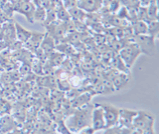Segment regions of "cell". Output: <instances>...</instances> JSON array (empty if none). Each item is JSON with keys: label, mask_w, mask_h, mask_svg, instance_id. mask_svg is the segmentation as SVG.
Instances as JSON below:
<instances>
[{"label": "cell", "mask_w": 159, "mask_h": 134, "mask_svg": "<svg viewBox=\"0 0 159 134\" xmlns=\"http://www.w3.org/2000/svg\"><path fill=\"white\" fill-rule=\"evenodd\" d=\"M93 109V108H92ZM92 117V110L87 111V109L84 107L79 108V111L75 112L73 115L70 116L66 120V126L68 130L73 133H78L82 131L83 129L89 127V120H91Z\"/></svg>", "instance_id": "cell-1"}, {"label": "cell", "mask_w": 159, "mask_h": 134, "mask_svg": "<svg viewBox=\"0 0 159 134\" xmlns=\"http://www.w3.org/2000/svg\"><path fill=\"white\" fill-rule=\"evenodd\" d=\"M142 52L140 50V48L138 47V45L135 42H133V40L126 43L125 45L120 49V51L118 52L119 57L121 58V60L124 62L125 66L128 69H130L134 65V63L137 60V58L140 56Z\"/></svg>", "instance_id": "cell-2"}, {"label": "cell", "mask_w": 159, "mask_h": 134, "mask_svg": "<svg viewBox=\"0 0 159 134\" xmlns=\"http://www.w3.org/2000/svg\"><path fill=\"white\" fill-rule=\"evenodd\" d=\"M133 42H135L143 54L152 56L155 51V39L149 36L148 34L145 35H137L132 37Z\"/></svg>", "instance_id": "cell-3"}, {"label": "cell", "mask_w": 159, "mask_h": 134, "mask_svg": "<svg viewBox=\"0 0 159 134\" xmlns=\"http://www.w3.org/2000/svg\"><path fill=\"white\" fill-rule=\"evenodd\" d=\"M101 105L103 110L104 121H106V128H109V127L117 125L118 117H119V110H120V109L116 108L113 105H111V104H101Z\"/></svg>", "instance_id": "cell-4"}, {"label": "cell", "mask_w": 159, "mask_h": 134, "mask_svg": "<svg viewBox=\"0 0 159 134\" xmlns=\"http://www.w3.org/2000/svg\"><path fill=\"white\" fill-rule=\"evenodd\" d=\"M92 128L93 131H98L102 129H106V121H104L103 110L101 104H96L92 109L91 117Z\"/></svg>", "instance_id": "cell-5"}, {"label": "cell", "mask_w": 159, "mask_h": 134, "mask_svg": "<svg viewBox=\"0 0 159 134\" xmlns=\"http://www.w3.org/2000/svg\"><path fill=\"white\" fill-rule=\"evenodd\" d=\"M45 27L47 28L48 34L51 35L56 44L60 41H64L65 36H66L67 31H66V27H65V23L62 21H54L52 23L48 24V25H45Z\"/></svg>", "instance_id": "cell-6"}, {"label": "cell", "mask_w": 159, "mask_h": 134, "mask_svg": "<svg viewBox=\"0 0 159 134\" xmlns=\"http://www.w3.org/2000/svg\"><path fill=\"white\" fill-rule=\"evenodd\" d=\"M76 6L87 14H93L101 11L103 3L102 0H77Z\"/></svg>", "instance_id": "cell-7"}, {"label": "cell", "mask_w": 159, "mask_h": 134, "mask_svg": "<svg viewBox=\"0 0 159 134\" xmlns=\"http://www.w3.org/2000/svg\"><path fill=\"white\" fill-rule=\"evenodd\" d=\"M36 6L32 1L29 0H24L17 3V5L14 7V11L22 14L29 22H34V12Z\"/></svg>", "instance_id": "cell-8"}, {"label": "cell", "mask_w": 159, "mask_h": 134, "mask_svg": "<svg viewBox=\"0 0 159 134\" xmlns=\"http://www.w3.org/2000/svg\"><path fill=\"white\" fill-rule=\"evenodd\" d=\"M137 115V111L128 110V109H120L119 110L118 123L119 127L121 128H129L133 125V120Z\"/></svg>", "instance_id": "cell-9"}, {"label": "cell", "mask_w": 159, "mask_h": 134, "mask_svg": "<svg viewBox=\"0 0 159 134\" xmlns=\"http://www.w3.org/2000/svg\"><path fill=\"white\" fill-rule=\"evenodd\" d=\"M44 35H45V33L32 32L31 36H30V38L28 39V41L23 44V47L25 49H27L28 51L32 52L35 55V53H36V51L39 49L40 45H41Z\"/></svg>", "instance_id": "cell-10"}, {"label": "cell", "mask_w": 159, "mask_h": 134, "mask_svg": "<svg viewBox=\"0 0 159 134\" xmlns=\"http://www.w3.org/2000/svg\"><path fill=\"white\" fill-rule=\"evenodd\" d=\"M18 127V122L13 116L5 114L0 117V133L6 134L9 133Z\"/></svg>", "instance_id": "cell-11"}, {"label": "cell", "mask_w": 159, "mask_h": 134, "mask_svg": "<svg viewBox=\"0 0 159 134\" xmlns=\"http://www.w3.org/2000/svg\"><path fill=\"white\" fill-rule=\"evenodd\" d=\"M153 123V118L147 114V112H137L136 117L133 120V125L138 129H144L151 126Z\"/></svg>", "instance_id": "cell-12"}, {"label": "cell", "mask_w": 159, "mask_h": 134, "mask_svg": "<svg viewBox=\"0 0 159 134\" xmlns=\"http://www.w3.org/2000/svg\"><path fill=\"white\" fill-rule=\"evenodd\" d=\"M55 48H56V42H55L54 38L51 35H49L48 33H45L44 38H43L42 43H41V45H40L39 49L45 54V55L48 56L51 52L56 50Z\"/></svg>", "instance_id": "cell-13"}, {"label": "cell", "mask_w": 159, "mask_h": 134, "mask_svg": "<svg viewBox=\"0 0 159 134\" xmlns=\"http://www.w3.org/2000/svg\"><path fill=\"white\" fill-rule=\"evenodd\" d=\"M112 85L114 87V90H121V89L125 88L129 82L128 73L118 72L116 76L111 79Z\"/></svg>", "instance_id": "cell-14"}, {"label": "cell", "mask_w": 159, "mask_h": 134, "mask_svg": "<svg viewBox=\"0 0 159 134\" xmlns=\"http://www.w3.org/2000/svg\"><path fill=\"white\" fill-rule=\"evenodd\" d=\"M14 27H15V35H16V40L21 42L22 44L26 43L28 39L30 38L32 34V31H29L28 29L24 28L21 26L18 22H14Z\"/></svg>", "instance_id": "cell-15"}, {"label": "cell", "mask_w": 159, "mask_h": 134, "mask_svg": "<svg viewBox=\"0 0 159 134\" xmlns=\"http://www.w3.org/2000/svg\"><path fill=\"white\" fill-rule=\"evenodd\" d=\"M92 96H93L92 94L88 92H84L81 94V95H78L72 100V106L76 108H82V107L87 106L89 103V101L92 100V98H93Z\"/></svg>", "instance_id": "cell-16"}, {"label": "cell", "mask_w": 159, "mask_h": 134, "mask_svg": "<svg viewBox=\"0 0 159 134\" xmlns=\"http://www.w3.org/2000/svg\"><path fill=\"white\" fill-rule=\"evenodd\" d=\"M131 30L134 36L137 35H145L147 34V22L142 20H135L131 22Z\"/></svg>", "instance_id": "cell-17"}, {"label": "cell", "mask_w": 159, "mask_h": 134, "mask_svg": "<svg viewBox=\"0 0 159 134\" xmlns=\"http://www.w3.org/2000/svg\"><path fill=\"white\" fill-rule=\"evenodd\" d=\"M46 60L51 64L53 67H59L62 65L63 61L65 60V55L59 51H53L47 56Z\"/></svg>", "instance_id": "cell-18"}, {"label": "cell", "mask_w": 159, "mask_h": 134, "mask_svg": "<svg viewBox=\"0 0 159 134\" xmlns=\"http://www.w3.org/2000/svg\"><path fill=\"white\" fill-rule=\"evenodd\" d=\"M158 20V6L157 2L152 1L147 6V23Z\"/></svg>", "instance_id": "cell-19"}, {"label": "cell", "mask_w": 159, "mask_h": 134, "mask_svg": "<svg viewBox=\"0 0 159 134\" xmlns=\"http://www.w3.org/2000/svg\"><path fill=\"white\" fill-rule=\"evenodd\" d=\"M68 12L70 14V16L73 19V20H80V21H84L86 20V17L88 14L86 12H84L83 10H81L80 8H78L77 6L72 7L68 9Z\"/></svg>", "instance_id": "cell-20"}, {"label": "cell", "mask_w": 159, "mask_h": 134, "mask_svg": "<svg viewBox=\"0 0 159 134\" xmlns=\"http://www.w3.org/2000/svg\"><path fill=\"white\" fill-rule=\"evenodd\" d=\"M147 34L149 36L153 37L155 40L158 38V36H159V22H158V20L150 21L147 23Z\"/></svg>", "instance_id": "cell-21"}, {"label": "cell", "mask_w": 159, "mask_h": 134, "mask_svg": "<svg viewBox=\"0 0 159 134\" xmlns=\"http://www.w3.org/2000/svg\"><path fill=\"white\" fill-rule=\"evenodd\" d=\"M31 64V71L35 74H38V75H43L44 70H43V61H41L40 59L37 57H34L32 60Z\"/></svg>", "instance_id": "cell-22"}, {"label": "cell", "mask_w": 159, "mask_h": 134, "mask_svg": "<svg viewBox=\"0 0 159 134\" xmlns=\"http://www.w3.org/2000/svg\"><path fill=\"white\" fill-rule=\"evenodd\" d=\"M47 16V12L43 7H37L34 12V21L44 22Z\"/></svg>", "instance_id": "cell-23"}, {"label": "cell", "mask_w": 159, "mask_h": 134, "mask_svg": "<svg viewBox=\"0 0 159 134\" xmlns=\"http://www.w3.org/2000/svg\"><path fill=\"white\" fill-rule=\"evenodd\" d=\"M56 17H58L59 21H62V22H66L68 20H70V19H72L71 16H70V14L68 12V10L66 8H65L63 5L62 7L59 9V10L57 11L56 13Z\"/></svg>", "instance_id": "cell-24"}, {"label": "cell", "mask_w": 159, "mask_h": 134, "mask_svg": "<svg viewBox=\"0 0 159 134\" xmlns=\"http://www.w3.org/2000/svg\"><path fill=\"white\" fill-rule=\"evenodd\" d=\"M18 72L20 73L21 76H26V75H29V74H31L32 73L31 64L28 62H21V65L19 67Z\"/></svg>", "instance_id": "cell-25"}, {"label": "cell", "mask_w": 159, "mask_h": 134, "mask_svg": "<svg viewBox=\"0 0 159 134\" xmlns=\"http://www.w3.org/2000/svg\"><path fill=\"white\" fill-rule=\"evenodd\" d=\"M121 127L119 126H112L109 128H106V132L103 134H122V130Z\"/></svg>", "instance_id": "cell-26"}, {"label": "cell", "mask_w": 159, "mask_h": 134, "mask_svg": "<svg viewBox=\"0 0 159 134\" xmlns=\"http://www.w3.org/2000/svg\"><path fill=\"white\" fill-rule=\"evenodd\" d=\"M93 40H94V43L98 44V46H102V45H103V44L107 42L106 41V36H104L103 34H102V33L96 34V35H94Z\"/></svg>", "instance_id": "cell-27"}, {"label": "cell", "mask_w": 159, "mask_h": 134, "mask_svg": "<svg viewBox=\"0 0 159 134\" xmlns=\"http://www.w3.org/2000/svg\"><path fill=\"white\" fill-rule=\"evenodd\" d=\"M76 1L77 0H63L62 3H63V6L68 10V9L76 6Z\"/></svg>", "instance_id": "cell-28"}, {"label": "cell", "mask_w": 159, "mask_h": 134, "mask_svg": "<svg viewBox=\"0 0 159 134\" xmlns=\"http://www.w3.org/2000/svg\"><path fill=\"white\" fill-rule=\"evenodd\" d=\"M139 4H140V6H145L147 7L149 4L152 2V0H138Z\"/></svg>", "instance_id": "cell-29"}, {"label": "cell", "mask_w": 159, "mask_h": 134, "mask_svg": "<svg viewBox=\"0 0 159 134\" xmlns=\"http://www.w3.org/2000/svg\"><path fill=\"white\" fill-rule=\"evenodd\" d=\"M8 47V44L5 42L4 40H0V53H1L4 49H6Z\"/></svg>", "instance_id": "cell-30"}, {"label": "cell", "mask_w": 159, "mask_h": 134, "mask_svg": "<svg viewBox=\"0 0 159 134\" xmlns=\"http://www.w3.org/2000/svg\"><path fill=\"white\" fill-rule=\"evenodd\" d=\"M6 134H24V131L23 130H19V129H15V130L9 132V133H6Z\"/></svg>", "instance_id": "cell-31"}, {"label": "cell", "mask_w": 159, "mask_h": 134, "mask_svg": "<svg viewBox=\"0 0 159 134\" xmlns=\"http://www.w3.org/2000/svg\"><path fill=\"white\" fill-rule=\"evenodd\" d=\"M0 134H2V133H0Z\"/></svg>", "instance_id": "cell-32"}]
</instances>
